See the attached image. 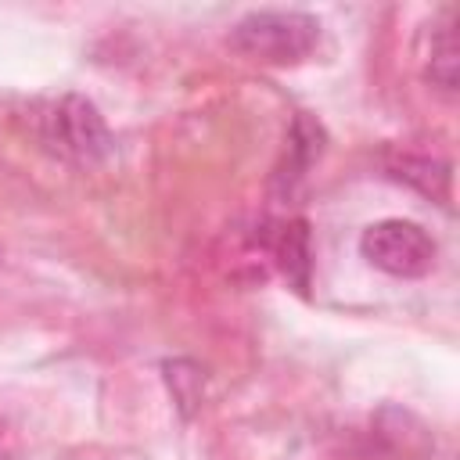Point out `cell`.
Wrapping results in <instances>:
<instances>
[{"label": "cell", "instance_id": "6da1fadb", "mask_svg": "<svg viewBox=\"0 0 460 460\" xmlns=\"http://www.w3.org/2000/svg\"><path fill=\"white\" fill-rule=\"evenodd\" d=\"M320 43V22L305 11H252L230 29V47L262 65H298Z\"/></svg>", "mask_w": 460, "mask_h": 460}, {"label": "cell", "instance_id": "7a4b0ae2", "mask_svg": "<svg viewBox=\"0 0 460 460\" xmlns=\"http://www.w3.org/2000/svg\"><path fill=\"white\" fill-rule=\"evenodd\" d=\"M359 252L370 266H377L381 273L388 277H424L431 273L435 266V255H438V244L435 237L413 223V219H381V223H370L359 237Z\"/></svg>", "mask_w": 460, "mask_h": 460}, {"label": "cell", "instance_id": "3957f363", "mask_svg": "<svg viewBox=\"0 0 460 460\" xmlns=\"http://www.w3.org/2000/svg\"><path fill=\"white\" fill-rule=\"evenodd\" d=\"M43 137L58 155H65V158H72L79 165H93L111 151L108 122L101 119L97 104L90 97H79V93L61 97L47 111Z\"/></svg>", "mask_w": 460, "mask_h": 460}, {"label": "cell", "instance_id": "277c9868", "mask_svg": "<svg viewBox=\"0 0 460 460\" xmlns=\"http://www.w3.org/2000/svg\"><path fill=\"white\" fill-rule=\"evenodd\" d=\"M320 151H323V126L313 115L298 111L295 122H291V133H288V155H284V162L277 169V190L291 194L295 183L313 169Z\"/></svg>", "mask_w": 460, "mask_h": 460}, {"label": "cell", "instance_id": "5b68a950", "mask_svg": "<svg viewBox=\"0 0 460 460\" xmlns=\"http://www.w3.org/2000/svg\"><path fill=\"white\" fill-rule=\"evenodd\" d=\"M273 255H277L280 273L288 277V284L305 295L309 273H313V252H309V226L302 219H291V223L280 226V234L273 241Z\"/></svg>", "mask_w": 460, "mask_h": 460}, {"label": "cell", "instance_id": "8992f818", "mask_svg": "<svg viewBox=\"0 0 460 460\" xmlns=\"http://www.w3.org/2000/svg\"><path fill=\"white\" fill-rule=\"evenodd\" d=\"M392 176L413 183L417 190L431 194V198H449V165L435 162V158H399L392 165Z\"/></svg>", "mask_w": 460, "mask_h": 460}, {"label": "cell", "instance_id": "52a82bcc", "mask_svg": "<svg viewBox=\"0 0 460 460\" xmlns=\"http://www.w3.org/2000/svg\"><path fill=\"white\" fill-rule=\"evenodd\" d=\"M431 86L442 93H456V36L453 25H442L438 36L431 40V65H428Z\"/></svg>", "mask_w": 460, "mask_h": 460}]
</instances>
